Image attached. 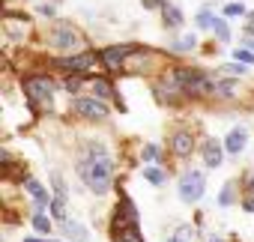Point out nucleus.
I'll return each mask as SVG.
<instances>
[{
  "label": "nucleus",
  "instance_id": "nucleus-1",
  "mask_svg": "<svg viewBox=\"0 0 254 242\" xmlns=\"http://www.w3.org/2000/svg\"><path fill=\"white\" fill-rule=\"evenodd\" d=\"M78 177L87 182L90 191L96 194H105L111 188V177H114V162L108 156H99V159H90V162H81L78 165Z\"/></svg>",
  "mask_w": 254,
  "mask_h": 242
},
{
  "label": "nucleus",
  "instance_id": "nucleus-2",
  "mask_svg": "<svg viewBox=\"0 0 254 242\" xmlns=\"http://www.w3.org/2000/svg\"><path fill=\"white\" fill-rule=\"evenodd\" d=\"M203 188H206V180L200 171H186L180 177V200L186 203H197L203 197Z\"/></svg>",
  "mask_w": 254,
  "mask_h": 242
},
{
  "label": "nucleus",
  "instance_id": "nucleus-3",
  "mask_svg": "<svg viewBox=\"0 0 254 242\" xmlns=\"http://www.w3.org/2000/svg\"><path fill=\"white\" fill-rule=\"evenodd\" d=\"M174 75H177V81H180V87H183L186 93H191V96H197V93H209V90H215V84H209V81H206V75H203L200 69H177Z\"/></svg>",
  "mask_w": 254,
  "mask_h": 242
},
{
  "label": "nucleus",
  "instance_id": "nucleus-4",
  "mask_svg": "<svg viewBox=\"0 0 254 242\" xmlns=\"http://www.w3.org/2000/svg\"><path fill=\"white\" fill-rule=\"evenodd\" d=\"M48 42H51V48H57V51H78L81 36H78V30H72V24H63V21H60V24H54Z\"/></svg>",
  "mask_w": 254,
  "mask_h": 242
},
{
  "label": "nucleus",
  "instance_id": "nucleus-5",
  "mask_svg": "<svg viewBox=\"0 0 254 242\" xmlns=\"http://www.w3.org/2000/svg\"><path fill=\"white\" fill-rule=\"evenodd\" d=\"M72 111L78 117H87V120H105L108 117V105L96 96V99H87V96H78L72 102Z\"/></svg>",
  "mask_w": 254,
  "mask_h": 242
},
{
  "label": "nucleus",
  "instance_id": "nucleus-6",
  "mask_svg": "<svg viewBox=\"0 0 254 242\" xmlns=\"http://www.w3.org/2000/svg\"><path fill=\"white\" fill-rule=\"evenodd\" d=\"M24 93H27V99H30V105H36V102H45V105H51V93H54V84L48 81V78H27L24 81Z\"/></svg>",
  "mask_w": 254,
  "mask_h": 242
},
{
  "label": "nucleus",
  "instance_id": "nucleus-7",
  "mask_svg": "<svg viewBox=\"0 0 254 242\" xmlns=\"http://www.w3.org/2000/svg\"><path fill=\"white\" fill-rule=\"evenodd\" d=\"M132 51H135L132 45H114V48H105V51H102V60H105V66H108V69H120V66H123V60L129 57Z\"/></svg>",
  "mask_w": 254,
  "mask_h": 242
},
{
  "label": "nucleus",
  "instance_id": "nucleus-8",
  "mask_svg": "<svg viewBox=\"0 0 254 242\" xmlns=\"http://www.w3.org/2000/svg\"><path fill=\"white\" fill-rule=\"evenodd\" d=\"M245 141H248V129H245V126H236V129L227 132V138H224V150L233 153V156H239V153L245 150Z\"/></svg>",
  "mask_w": 254,
  "mask_h": 242
},
{
  "label": "nucleus",
  "instance_id": "nucleus-9",
  "mask_svg": "<svg viewBox=\"0 0 254 242\" xmlns=\"http://www.w3.org/2000/svg\"><path fill=\"white\" fill-rule=\"evenodd\" d=\"M221 156H224V150H221L218 141H206L203 144V162H206V168H218L221 165Z\"/></svg>",
  "mask_w": 254,
  "mask_h": 242
},
{
  "label": "nucleus",
  "instance_id": "nucleus-10",
  "mask_svg": "<svg viewBox=\"0 0 254 242\" xmlns=\"http://www.w3.org/2000/svg\"><path fill=\"white\" fill-rule=\"evenodd\" d=\"M174 153L180 156V159H186V156H191V150H194V141H191V135L189 132H180V135H174Z\"/></svg>",
  "mask_w": 254,
  "mask_h": 242
},
{
  "label": "nucleus",
  "instance_id": "nucleus-11",
  "mask_svg": "<svg viewBox=\"0 0 254 242\" xmlns=\"http://www.w3.org/2000/svg\"><path fill=\"white\" fill-rule=\"evenodd\" d=\"M24 30H27V18L24 15H15V12H6V33L12 39H18Z\"/></svg>",
  "mask_w": 254,
  "mask_h": 242
},
{
  "label": "nucleus",
  "instance_id": "nucleus-12",
  "mask_svg": "<svg viewBox=\"0 0 254 242\" xmlns=\"http://www.w3.org/2000/svg\"><path fill=\"white\" fill-rule=\"evenodd\" d=\"M57 66H63V69H72V72H84V69H90V66H93V54H81V57H69V60H60Z\"/></svg>",
  "mask_w": 254,
  "mask_h": 242
},
{
  "label": "nucleus",
  "instance_id": "nucleus-13",
  "mask_svg": "<svg viewBox=\"0 0 254 242\" xmlns=\"http://www.w3.org/2000/svg\"><path fill=\"white\" fill-rule=\"evenodd\" d=\"M24 185H27V191H30V197L36 200V209H45V206H51V203H48V194H45V188H42V185H39L36 180H27Z\"/></svg>",
  "mask_w": 254,
  "mask_h": 242
},
{
  "label": "nucleus",
  "instance_id": "nucleus-14",
  "mask_svg": "<svg viewBox=\"0 0 254 242\" xmlns=\"http://www.w3.org/2000/svg\"><path fill=\"white\" fill-rule=\"evenodd\" d=\"M63 233L72 239V242H87V227L84 224H78V221H63Z\"/></svg>",
  "mask_w": 254,
  "mask_h": 242
},
{
  "label": "nucleus",
  "instance_id": "nucleus-15",
  "mask_svg": "<svg viewBox=\"0 0 254 242\" xmlns=\"http://www.w3.org/2000/svg\"><path fill=\"white\" fill-rule=\"evenodd\" d=\"M162 12H165V24H168V27H180V24H183V12H180L177 6H168V3H165Z\"/></svg>",
  "mask_w": 254,
  "mask_h": 242
},
{
  "label": "nucleus",
  "instance_id": "nucleus-16",
  "mask_svg": "<svg viewBox=\"0 0 254 242\" xmlns=\"http://www.w3.org/2000/svg\"><path fill=\"white\" fill-rule=\"evenodd\" d=\"M93 93H96L99 99H108V96H114V90H111V84H108L105 78H93Z\"/></svg>",
  "mask_w": 254,
  "mask_h": 242
},
{
  "label": "nucleus",
  "instance_id": "nucleus-17",
  "mask_svg": "<svg viewBox=\"0 0 254 242\" xmlns=\"http://www.w3.org/2000/svg\"><path fill=\"white\" fill-rule=\"evenodd\" d=\"M212 93L227 99V96H233V93H236V81H221V84H215V90H212Z\"/></svg>",
  "mask_w": 254,
  "mask_h": 242
},
{
  "label": "nucleus",
  "instance_id": "nucleus-18",
  "mask_svg": "<svg viewBox=\"0 0 254 242\" xmlns=\"http://www.w3.org/2000/svg\"><path fill=\"white\" fill-rule=\"evenodd\" d=\"M51 182H54V191H57V197H63V200H66V197H69V188H66V182H63V177H60L57 171L51 174Z\"/></svg>",
  "mask_w": 254,
  "mask_h": 242
},
{
  "label": "nucleus",
  "instance_id": "nucleus-19",
  "mask_svg": "<svg viewBox=\"0 0 254 242\" xmlns=\"http://www.w3.org/2000/svg\"><path fill=\"white\" fill-rule=\"evenodd\" d=\"M33 227H36L39 233H51V221L42 215V209H36V215H33Z\"/></svg>",
  "mask_w": 254,
  "mask_h": 242
},
{
  "label": "nucleus",
  "instance_id": "nucleus-20",
  "mask_svg": "<svg viewBox=\"0 0 254 242\" xmlns=\"http://www.w3.org/2000/svg\"><path fill=\"white\" fill-rule=\"evenodd\" d=\"M212 30H215V36H218L221 42H227V39H230V30H227V24H224L221 18H212Z\"/></svg>",
  "mask_w": 254,
  "mask_h": 242
},
{
  "label": "nucleus",
  "instance_id": "nucleus-21",
  "mask_svg": "<svg viewBox=\"0 0 254 242\" xmlns=\"http://www.w3.org/2000/svg\"><path fill=\"white\" fill-rule=\"evenodd\" d=\"M144 177H147L153 185H162V182H165V171H159V168H144Z\"/></svg>",
  "mask_w": 254,
  "mask_h": 242
},
{
  "label": "nucleus",
  "instance_id": "nucleus-22",
  "mask_svg": "<svg viewBox=\"0 0 254 242\" xmlns=\"http://www.w3.org/2000/svg\"><path fill=\"white\" fill-rule=\"evenodd\" d=\"M51 215H54L57 221H66V206H63V197L51 200Z\"/></svg>",
  "mask_w": 254,
  "mask_h": 242
},
{
  "label": "nucleus",
  "instance_id": "nucleus-23",
  "mask_svg": "<svg viewBox=\"0 0 254 242\" xmlns=\"http://www.w3.org/2000/svg\"><path fill=\"white\" fill-rule=\"evenodd\" d=\"M194 45H197V39H194V36H183L180 42H174V48H177V51H191Z\"/></svg>",
  "mask_w": 254,
  "mask_h": 242
},
{
  "label": "nucleus",
  "instance_id": "nucleus-24",
  "mask_svg": "<svg viewBox=\"0 0 254 242\" xmlns=\"http://www.w3.org/2000/svg\"><path fill=\"white\" fill-rule=\"evenodd\" d=\"M233 60H239V63H254V51H245V48H236V51H233Z\"/></svg>",
  "mask_w": 254,
  "mask_h": 242
},
{
  "label": "nucleus",
  "instance_id": "nucleus-25",
  "mask_svg": "<svg viewBox=\"0 0 254 242\" xmlns=\"http://www.w3.org/2000/svg\"><path fill=\"white\" fill-rule=\"evenodd\" d=\"M159 156H162V150H159L156 144H147V147H144V162H156Z\"/></svg>",
  "mask_w": 254,
  "mask_h": 242
},
{
  "label": "nucleus",
  "instance_id": "nucleus-26",
  "mask_svg": "<svg viewBox=\"0 0 254 242\" xmlns=\"http://www.w3.org/2000/svg\"><path fill=\"white\" fill-rule=\"evenodd\" d=\"M218 203H221V206H230V203H233V182H227V185H224V191H221Z\"/></svg>",
  "mask_w": 254,
  "mask_h": 242
},
{
  "label": "nucleus",
  "instance_id": "nucleus-27",
  "mask_svg": "<svg viewBox=\"0 0 254 242\" xmlns=\"http://www.w3.org/2000/svg\"><path fill=\"white\" fill-rule=\"evenodd\" d=\"M189 239H191V227H180L168 242H189Z\"/></svg>",
  "mask_w": 254,
  "mask_h": 242
},
{
  "label": "nucleus",
  "instance_id": "nucleus-28",
  "mask_svg": "<svg viewBox=\"0 0 254 242\" xmlns=\"http://www.w3.org/2000/svg\"><path fill=\"white\" fill-rule=\"evenodd\" d=\"M224 15H230V18H233V15H245V6H242V3H227V6H224Z\"/></svg>",
  "mask_w": 254,
  "mask_h": 242
},
{
  "label": "nucleus",
  "instance_id": "nucleus-29",
  "mask_svg": "<svg viewBox=\"0 0 254 242\" xmlns=\"http://www.w3.org/2000/svg\"><path fill=\"white\" fill-rule=\"evenodd\" d=\"M245 66H248V63H239V60H236L233 66H224L221 72H230V75H242V72H245Z\"/></svg>",
  "mask_w": 254,
  "mask_h": 242
},
{
  "label": "nucleus",
  "instance_id": "nucleus-30",
  "mask_svg": "<svg viewBox=\"0 0 254 242\" xmlns=\"http://www.w3.org/2000/svg\"><path fill=\"white\" fill-rule=\"evenodd\" d=\"M63 87H66L69 93H78V90H81V78H66V84H63Z\"/></svg>",
  "mask_w": 254,
  "mask_h": 242
},
{
  "label": "nucleus",
  "instance_id": "nucleus-31",
  "mask_svg": "<svg viewBox=\"0 0 254 242\" xmlns=\"http://www.w3.org/2000/svg\"><path fill=\"white\" fill-rule=\"evenodd\" d=\"M144 9H165V0H144Z\"/></svg>",
  "mask_w": 254,
  "mask_h": 242
},
{
  "label": "nucleus",
  "instance_id": "nucleus-32",
  "mask_svg": "<svg viewBox=\"0 0 254 242\" xmlns=\"http://www.w3.org/2000/svg\"><path fill=\"white\" fill-rule=\"evenodd\" d=\"M197 24H200V27H212V15H209V12H200V15H197Z\"/></svg>",
  "mask_w": 254,
  "mask_h": 242
},
{
  "label": "nucleus",
  "instance_id": "nucleus-33",
  "mask_svg": "<svg viewBox=\"0 0 254 242\" xmlns=\"http://www.w3.org/2000/svg\"><path fill=\"white\" fill-rule=\"evenodd\" d=\"M245 188L254 194V171H248V174H245Z\"/></svg>",
  "mask_w": 254,
  "mask_h": 242
},
{
  "label": "nucleus",
  "instance_id": "nucleus-34",
  "mask_svg": "<svg viewBox=\"0 0 254 242\" xmlns=\"http://www.w3.org/2000/svg\"><path fill=\"white\" fill-rule=\"evenodd\" d=\"M242 206H245V209H248V212H254V197H248V200H245V203H242Z\"/></svg>",
  "mask_w": 254,
  "mask_h": 242
},
{
  "label": "nucleus",
  "instance_id": "nucleus-35",
  "mask_svg": "<svg viewBox=\"0 0 254 242\" xmlns=\"http://www.w3.org/2000/svg\"><path fill=\"white\" fill-rule=\"evenodd\" d=\"M24 242H45V239H39V236H27Z\"/></svg>",
  "mask_w": 254,
  "mask_h": 242
},
{
  "label": "nucleus",
  "instance_id": "nucleus-36",
  "mask_svg": "<svg viewBox=\"0 0 254 242\" xmlns=\"http://www.w3.org/2000/svg\"><path fill=\"white\" fill-rule=\"evenodd\" d=\"M209 242H224V239H221V236H212V239H209Z\"/></svg>",
  "mask_w": 254,
  "mask_h": 242
},
{
  "label": "nucleus",
  "instance_id": "nucleus-37",
  "mask_svg": "<svg viewBox=\"0 0 254 242\" xmlns=\"http://www.w3.org/2000/svg\"><path fill=\"white\" fill-rule=\"evenodd\" d=\"M248 48H251V51H254V39H251V42H248Z\"/></svg>",
  "mask_w": 254,
  "mask_h": 242
},
{
  "label": "nucleus",
  "instance_id": "nucleus-38",
  "mask_svg": "<svg viewBox=\"0 0 254 242\" xmlns=\"http://www.w3.org/2000/svg\"><path fill=\"white\" fill-rule=\"evenodd\" d=\"M248 33H254V24H251V27H248Z\"/></svg>",
  "mask_w": 254,
  "mask_h": 242
}]
</instances>
